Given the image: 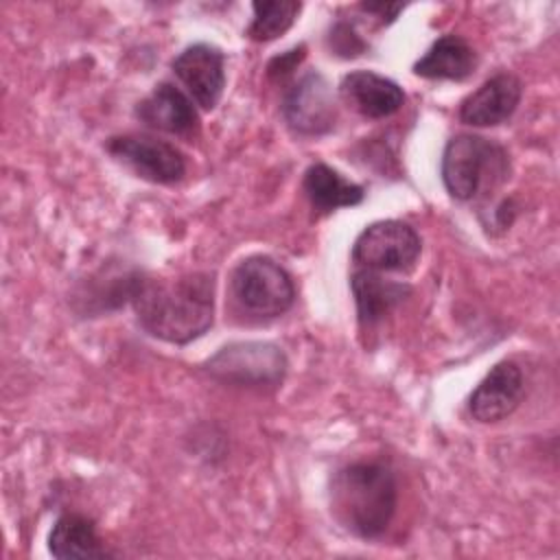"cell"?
Segmentation results:
<instances>
[{
    "mask_svg": "<svg viewBox=\"0 0 560 560\" xmlns=\"http://www.w3.org/2000/svg\"><path fill=\"white\" fill-rule=\"evenodd\" d=\"M129 302L144 332L186 346L203 337L214 322V273L190 271L177 278L136 273Z\"/></svg>",
    "mask_w": 560,
    "mask_h": 560,
    "instance_id": "6da1fadb",
    "label": "cell"
},
{
    "mask_svg": "<svg viewBox=\"0 0 560 560\" xmlns=\"http://www.w3.org/2000/svg\"><path fill=\"white\" fill-rule=\"evenodd\" d=\"M332 518L352 536L374 540L389 527L398 505V483L385 462H352L337 468L328 486Z\"/></svg>",
    "mask_w": 560,
    "mask_h": 560,
    "instance_id": "7a4b0ae2",
    "label": "cell"
},
{
    "mask_svg": "<svg viewBox=\"0 0 560 560\" xmlns=\"http://www.w3.org/2000/svg\"><path fill=\"white\" fill-rule=\"evenodd\" d=\"M446 192L457 201H472L492 195L510 177V155L499 142L477 136L457 133L444 151L440 164Z\"/></svg>",
    "mask_w": 560,
    "mask_h": 560,
    "instance_id": "3957f363",
    "label": "cell"
},
{
    "mask_svg": "<svg viewBox=\"0 0 560 560\" xmlns=\"http://www.w3.org/2000/svg\"><path fill=\"white\" fill-rule=\"evenodd\" d=\"M230 298L247 317L276 319L295 304V284L278 260L254 254L232 269Z\"/></svg>",
    "mask_w": 560,
    "mask_h": 560,
    "instance_id": "277c9868",
    "label": "cell"
},
{
    "mask_svg": "<svg viewBox=\"0 0 560 560\" xmlns=\"http://www.w3.org/2000/svg\"><path fill=\"white\" fill-rule=\"evenodd\" d=\"M206 372L230 385L273 389L287 374V357L271 341H234L203 363Z\"/></svg>",
    "mask_w": 560,
    "mask_h": 560,
    "instance_id": "5b68a950",
    "label": "cell"
},
{
    "mask_svg": "<svg viewBox=\"0 0 560 560\" xmlns=\"http://www.w3.org/2000/svg\"><path fill=\"white\" fill-rule=\"evenodd\" d=\"M422 252V238L413 225L400 219H383L365 225L352 243V262L372 271H409Z\"/></svg>",
    "mask_w": 560,
    "mask_h": 560,
    "instance_id": "8992f818",
    "label": "cell"
},
{
    "mask_svg": "<svg viewBox=\"0 0 560 560\" xmlns=\"http://www.w3.org/2000/svg\"><path fill=\"white\" fill-rule=\"evenodd\" d=\"M280 109L295 136L319 138L335 129L337 94L319 70H311L284 90Z\"/></svg>",
    "mask_w": 560,
    "mask_h": 560,
    "instance_id": "52a82bcc",
    "label": "cell"
},
{
    "mask_svg": "<svg viewBox=\"0 0 560 560\" xmlns=\"http://www.w3.org/2000/svg\"><path fill=\"white\" fill-rule=\"evenodd\" d=\"M105 149L136 177L151 184H177L188 168L184 153L175 144L149 133L112 136Z\"/></svg>",
    "mask_w": 560,
    "mask_h": 560,
    "instance_id": "ba28073f",
    "label": "cell"
},
{
    "mask_svg": "<svg viewBox=\"0 0 560 560\" xmlns=\"http://www.w3.org/2000/svg\"><path fill=\"white\" fill-rule=\"evenodd\" d=\"M171 70L195 105L206 112L219 105L225 90V55L221 48L206 42L190 44L171 61Z\"/></svg>",
    "mask_w": 560,
    "mask_h": 560,
    "instance_id": "9c48e42d",
    "label": "cell"
},
{
    "mask_svg": "<svg viewBox=\"0 0 560 560\" xmlns=\"http://www.w3.org/2000/svg\"><path fill=\"white\" fill-rule=\"evenodd\" d=\"M525 378L516 361L505 359L490 368L468 398V411L477 422L490 424L508 418L521 405Z\"/></svg>",
    "mask_w": 560,
    "mask_h": 560,
    "instance_id": "30bf717a",
    "label": "cell"
},
{
    "mask_svg": "<svg viewBox=\"0 0 560 560\" xmlns=\"http://www.w3.org/2000/svg\"><path fill=\"white\" fill-rule=\"evenodd\" d=\"M133 116L144 127L171 136L195 138L199 133V114L192 98L168 81L158 83L142 101H138Z\"/></svg>",
    "mask_w": 560,
    "mask_h": 560,
    "instance_id": "8fae6325",
    "label": "cell"
},
{
    "mask_svg": "<svg viewBox=\"0 0 560 560\" xmlns=\"http://www.w3.org/2000/svg\"><path fill=\"white\" fill-rule=\"evenodd\" d=\"M523 96V83L512 72H499L483 81L475 92H470L457 109L464 125L470 127H497L512 118Z\"/></svg>",
    "mask_w": 560,
    "mask_h": 560,
    "instance_id": "7c38bea8",
    "label": "cell"
},
{
    "mask_svg": "<svg viewBox=\"0 0 560 560\" xmlns=\"http://www.w3.org/2000/svg\"><path fill=\"white\" fill-rule=\"evenodd\" d=\"M339 96L348 107L370 120L389 118L405 103L402 88L372 70L348 72L339 83Z\"/></svg>",
    "mask_w": 560,
    "mask_h": 560,
    "instance_id": "4fadbf2b",
    "label": "cell"
},
{
    "mask_svg": "<svg viewBox=\"0 0 560 560\" xmlns=\"http://www.w3.org/2000/svg\"><path fill=\"white\" fill-rule=\"evenodd\" d=\"M350 289L357 304V317L363 328L376 326L411 293V287L407 282L385 280L378 271L361 267L352 271Z\"/></svg>",
    "mask_w": 560,
    "mask_h": 560,
    "instance_id": "5bb4252c",
    "label": "cell"
},
{
    "mask_svg": "<svg viewBox=\"0 0 560 560\" xmlns=\"http://www.w3.org/2000/svg\"><path fill=\"white\" fill-rule=\"evenodd\" d=\"M477 68L475 48L455 33L438 37L413 63V74L429 81H464Z\"/></svg>",
    "mask_w": 560,
    "mask_h": 560,
    "instance_id": "9a60e30c",
    "label": "cell"
},
{
    "mask_svg": "<svg viewBox=\"0 0 560 560\" xmlns=\"http://www.w3.org/2000/svg\"><path fill=\"white\" fill-rule=\"evenodd\" d=\"M48 551L59 560H101L112 556L103 545L94 521L77 512H66L55 521L48 536Z\"/></svg>",
    "mask_w": 560,
    "mask_h": 560,
    "instance_id": "2e32d148",
    "label": "cell"
},
{
    "mask_svg": "<svg viewBox=\"0 0 560 560\" xmlns=\"http://www.w3.org/2000/svg\"><path fill=\"white\" fill-rule=\"evenodd\" d=\"M302 190L311 208L319 214H328L339 208H352L365 199L363 186L346 179L339 171L322 162L311 164L304 171Z\"/></svg>",
    "mask_w": 560,
    "mask_h": 560,
    "instance_id": "e0dca14e",
    "label": "cell"
},
{
    "mask_svg": "<svg viewBox=\"0 0 560 560\" xmlns=\"http://www.w3.org/2000/svg\"><path fill=\"white\" fill-rule=\"evenodd\" d=\"M252 9L254 18L247 26V37L254 42H271L293 26L302 4L295 0H269L254 2Z\"/></svg>",
    "mask_w": 560,
    "mask_h": 560,
    "instance_id": "ac0fdd59",
    "label": "cell"
},
{
    "mask_svg": "<svg viewBox=\"0 0 560 560\" xmlns=\"http://www.w3.org/2000/svg\"><path fill=\"white\" fill-rule=\"evenodd\" d=\"M326 42H328V48H330L335 55L343 57V59L359 57V55H363V52L368 50V44L354 33V28H352L348 22H337V24L330 28Z\"/></svg>",
    "mask_w": 560,
    "mask_h": 560,
    "instance_id": "d6986e66",
    "label": "cell"
},
{
    "mask_svg": "<svg viewBox=\"0 0 560 560\" xmlns=\"http://www.w3.org/2000/svg\"><path fill=\"white\" fill-rule=\"evenodd\" d=\"M304 50H306L304 46H295V48H291V50H287V52L273 57V59L267 63V77L273 79V81H280V79L289 77V74L300 66V61L304 59Z\"/></svg>",
    "mask_w": 560,
    "mask_h": 560,
    "instance_id": "ffe728a7",
    "label": "cell"
},
{
    "mask_svg": "<svg viewBox=\"0 0 560 560\" xmlns=\"http://www.w3.org/2000/svg\"><path fill=\"white\" fill-rule=\"evenodd\" d=\"M359 9L378 18V22H383V24H392L405 7L402 4H387V2H361Z\"/></svg>",
    "mask_w": 560,
    "mask_h": 560,
    "instance_id": "44dd1931",
    "label": "cell"
}]
</instances>
